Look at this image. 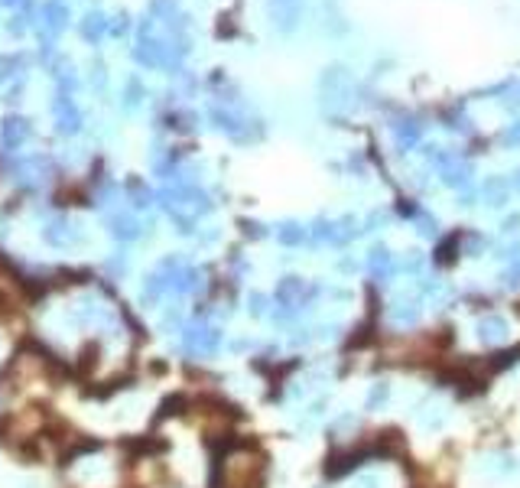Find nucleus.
Segmentation results:
<instances>
[{
    "instance_id": "20e7f679",
    "label": "nucleus",
    "mask_w": 520,
    "mask_h": 488,
    "mask_svg": "<svg viewBox=\"0 0 520 488\" xmlns=\"http://www.w3.org/2000/svg\"><path fill=\"white\" fill-rule=\"evenodd\" d=\"M517 361H520V345H514V348H507V352L491 355V358L485 361V371H488V375H495V371H507V368H514Z\"/></svg>"
},
{
    "instance_id": "f257e3e1",
    "label": "nucleus",
    "mask_w": 520,
    "mask_h": 488,
    "mask_svg": "<svg viewBox=\"0 0 520 488\" xmlns=\"http://www.w3.org/2000/svg\"><path fill=\"white\" fill-rule=\"evenodd\" d=\"M364 459H371L368 443H364V446H352V449H338V453H328L322 472H325V479H342V475H348L352 469H358Z\"/></svg>"
},
{
    "instance_id": "1a4fd4ad",
    "label": "nucleus",
    "mask_w": 520,
    "mask_h": 488,
    "mask_svg": "<svg viewBox=\"0 0 520 488\" xmlns=\"http://www.w3.org/2000/svg\"><path fill=\"white\" fill-rule=\"evenodd\" d=\"M371 267H374L377 273H384V267H387V251H381V248H377L374 254H371Z\"/></svg>"
},
{
    "instance_id": "9b49d317",
    "label": "nucleus",
    "mask_w": 520,
    "mask_h": 488,
    "mask_svg": "<svg viewBox=\"0 0 520 488\" xmlns=\"http://www.w3.org/2000/svg\"><path fill=\"white\" fill-rule=\"evenodd\" d=\"M452 257H456V248H452V244H442V251H439V264H449Z\"/></svg>"
},
{
    "instance_id": "6e6552de",
    "label": "nucleus",
    "mask_w": 520,
    "mask_h": 488,
    "mask_svg": "<svg viewBox=\"0 0 520 488\" xmlns=\"http://www.w3.org/2000/svg\"><path fill=\"white\" fill-rule=\"evenodd\" d=\"M387 394H391V387L387 385H374L371 387V394H368V410H377L381 404L387 400Z\"/></svg>"
},
{
    "instance_id": "0eeeda50",
    "label": "nucleus",
    "mask_w": 520,
    "mask_h": 488,
    "mask_svg": "<svg viewBox=\"0 0 520 488\" xmlns=\"http://www.w3.org/2000/svg\"><path fill=\"white\" fill-rule=\"evenodd\" d=\"M393 319L400 322V326H413V322L420 319V306H413V303L397 306V310H393Z\"/></svg>"
},
{
    "instance_id": "423d86ee",
    "label": "nucleus",
    "mask_w": 520,
    "mask_h": 488,
    "mask_svg": "<svg viewBox=\"0 0 520 488\" xmlns=\"http://www.w3.org/2000/svg\"><path fill=\"white\" fill-rule=\"evenodd\" d=\"M374 322H364V326H358L354 329V336L348 339V348H361V345H368V342H374Z\"/></svg>"
},
{
    "instance_id": "7ed1b4c3",
    "label": "nucleus",
    "mask_w": 520,
    "mask_h": 488,
    "mask_svg": "<svg viewBox=\"0 0 520 488\" xmlns=\"http://www.w3.org/2000/svg\"><path fill=\"white\" fill-rule=\"evenodd\" d=\"M368 446H371V456L393 459L397 453H403V433L400 430H381L374 440L368 443Z\"/></svg>"
},
{
    "instance_id": "39448f33",
    "label": "nucleus",
    "mask_w": 520,
    "mask_h": 488,
    "mask_svg": "<svg viewBox=\"0 0 520 488\" xmlns=\"http://www.w3.org/2000/svg\"><path fill=\"white\" fill-rule=\"evenodd\" d=\"M478 339H481V342H497V339H504V319H501V316H488V319H481Z\"/></svg>"
},
{
    "instance_id": "9d476101",
    "label": "nucleus",
    "mask_w": 520,
    "mask_h": 488,
    "mask_svg": "<svg viewBox=\"0 0 520 488\" xmlns=\"http://www.w3.org/2000/svg\"><path fill=\"white\" fill-rule=\"evenodd\" d=\"M264 296H250V312H254V316H264Z\"/></svg>"
},
{
    "instance_id": "f03ea898",
    "label": "nucleus",
    "mask_w": 520,
    "mask_h": 488,
    "mask_svg": "<svg viewBox=\"0 0 520 488\" xmlns=\"http://www.w3.org/2000/svg\"><path fill=\"white\" fill-rule=\"evenodd\" d=\"M183 339H185V348H189V352H199V355L215 352L218 345H221V332H218L215 326H189Z\"/></svg>"
}]
</instances>
